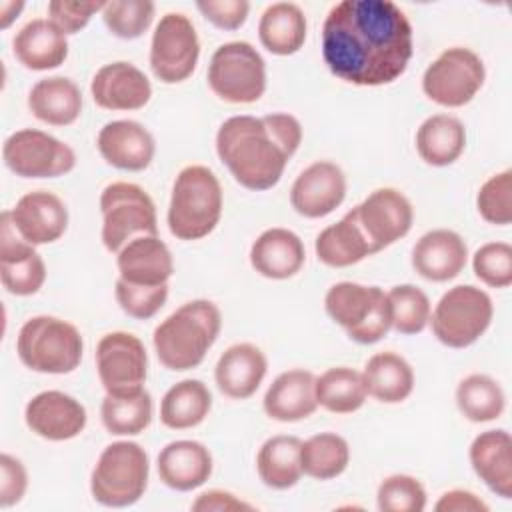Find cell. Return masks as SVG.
<instances>
[{
	"label": "cell",
	"instance_id": "obj_4",
	"mask_svg": "<svg viewBox=\"0 0 512 512\" xmlns=\"http://www.w3.org/2000/svg\"><path fill=\"white\" fill-rule=\"evenodd\" d=\"M222 186L216 174L202 164H190L178 172L168 204V230L178 240L208 236L222 216Z\"/></svg>",
	"mask_w": 512,
	"mask_h": 512
},
{
	"label": "cell",
	"instance_id": "obj_35",
	"mask_svg": "<svg viewBox=\"0 0 512 512\" xmlns=\"http://www.w3.org/2000/svg\"><path fill=\"white\" fill-rule=\"evenodd\" d=\"M302 440L288 434L268 438L256 454V472L264 486L272 490H288L302 478L300 464Z\"/></svg>",
	"mask_w": 512,
	"mask_h": 512
},
{
	"label": "cell",
	"instance_id": "obj_52",
	"mask_svg": "<svg viewBox=\"0 0 512 512\" xmlns=\"http://www.w3.org/2000/svg\"><path fill=\"white\" fill-rule=\"evenodd\" d=\"M24 10V2L20 0H4L0 2V28L6 30Z\"/></svg>",
	"mask_w": 512,
	"mask_h": 512
},
{
	"label": "cell",
	"instance_id": "obj_33",
	"mask_svg": "<svg viewBox=\"0 0 512 512\" xmlns=\"http://www.w3.org/2000/svg\"><path fill=\"white\" fill-rule=\"evenodd\" d=\"M306 16L294 2L270 4L258 22L260 44L276 56L296 54L306 40Z\"/></svg>",
	"mask_w": 512,
	"mask_h": 512
},
{
	"label": "cell",
	"instance_id": "obj_1",
	"mask_svg": "<svg viewBox=\"0 0 512 512\" xmlns=\"http://www.w3.org/2000/svg\"><path fill=\"white\" fill-rule=\"evenodd\" d=\"M412 52V24L390 0H342L324 18L322 58L348 84H390L406 72Z\"/></svg>",
	"mask_w": 512,
	"mask_h": 512
},
{
	"label": "cell",
	"instance_id": "obj_46",
	"mask_svg": "<svg viewBox=\"0 0 512 512\" xmlns=\"http://www.w3.org/2000/svg\"><path fill=\"white\" fill-rule=\"evenodd\" d=\"M116 302L118 306L136 320H148L152 318L168 298V284L162 286H138L130 284L122 278L116 280Z\"/></svg>",
	"mask_w": 512,
	"mask_h": 512
},
{
	"label": "cell",
	"instance_id": "obj_42",
	"mask_svg": "<svg viewBox=\"0 0 512 512\" xmlns=\"http://www.w3.org/2000/svg\"><path fill=\"white\" fill-rule=\"evenodd\" d=\"M376 504L382 512H422L426 508V490L410 474H392L380 482Z\"/></svg>",
	"mask_w": 512,
	"mask_h": 512
},
{
	"label": "cell",
	"instance_id": "obj_20",
	"mask_svg": "<svg viewBox=\"0 0 512 512\" xmlns=\"http://www.w3.org/2000/svg\"><path fill=\"white\" fill-rule=\"evenodd\" d=\"M96 148L106 164L126 172H140L154 160L156 142L140 122L112 120L100 128Z\"/></svg>",
	"mask_w": 512,
	"mask_h": 512
},
{
	"label": "cell",
	"instance_id": "obj_14",
	"mask_svg": "<svg viewBox=\"0 0 512 512\" xmlns=\"http://www.w3.org/2000/svg\"><path fill=\"white\" fill-rule=\"evenodd\" d=\"M96 370L106 394L126 396L144 388L148 354L132 332H108L96 346Z\"/></svg>",
	"mask_w": 512,
	"mask_h": 512
},
{
	"label": "cell",
	"instance_id": "obj_19",
	"mask_svg": "<svg viewBox=\"0 0 512 512\" xmlns=\"http://www.w3.org/2000/svg\"><path fill=\"white\" fill-rule=\"evenodd\" d=\"M10 216L18 234L32 246L56 242L68 228V208L64 200L48 190L24 194L10 210Z\"/></svg>",
	"mask_w": 512,
	"mask_h": 512
},
{
	"label": "cell",
	"instance_id": "obj_37",
	"mask_svg": "<svg viewBox=\"0 0 512 512\" xmlns=\"http://www.w3.org/2000/svg\"><path fill=\"white\" fill-rule=\"evenodd\" d=\"M100 420L114 436L142 434L152 422V396L146 388L126 394H106L100 404Z\"/></svg>",
	"mask_w": 512,
	"mask_h": 512
},
{
	"label": "cell",
	"instance_id": "obj_34",
	"mask_svg": "<svg viewBox=\"0 0 512 512\" xmlns=\"http://www.w3.org/2000/svg\"><path fill=\"white\" fill-rule=\"evenodd\" d=\"M212 394L202 380L186 378L168 388L160 402V422L170 430H188L206 420Z\"/></svg>",
	"mask_w": 512,
	"mask_h": 512
},
{
	"label": "cell",
	"instance_id": "obj_48",
	"mask_svg": "<svg viewBox=\"0 0 512 512\" xmlns=\"http://www.w3.org/2000/svg\"><path fill=\"white\" fill-rule=\"evenodd\" d=\"M196 8L208 22L222 30H238L250 12L246 0H198Z\"/></svg>",
	"mask_w": 512,
	"mask_h": 512
},
{
	"label": "cell",
	"instance_id": "obj_44",
	"mask_svg": "<svg viewBox=\"0 0 512 512\" xmlns=\"http://www.w3.org/2000/svg\"><path fill=\"white\" fill-rule=\"evenodd\" d=\"M472 270L486 286L508 288L512 284V246L508 242L482 244L472 256Z\"/></svg>",
	"mask_w": 512,
	"mask_h": 512
},
{
	"label": "cell",
	"instance_id": "obj_21",
	"mask_svg": "<svg viewBox=\"0 0 512 512\" xmlns=\"http://www.w3.org/2000/svg\"><path fill=\"white\" fill-rule=\"evenodd\" d=\"M468 260L464 238L448 228H436L422 234L412 248V268L430 282H448L456 278Z\"/></svg>",
	"mask_w": 512,
	"mask_h": 512
},
{
	"label": "cell",
	"instance_id": "obj_36",
	"mask_svg": "<svg viewBox=\"0 0 512 512\" xmlns=\"http://www.w3.org/2000/svg\"><path fill=\"white\" fill-rule=\"evenodd\" d=\"M366 386L362 372L336 366L316 378V402L332 414H352L366 402Z\"/></svg>",
	"mask_w": 512,
	"mask_h": 512
},
{
	"label": "cell",
	"instance_id": "obj_23",
	"mask_svg": "<svg viewBox=\"0 0 512 512\" xmlns=\"http://www.w3.org/2000/svg\"><path fill=\"white\" fill-rule=\"evenodd\" d=\"M262 406L266 416L278 422H298L312 416L318 408L316 376L304 368L278 374L268 386Z\"/></svg>",
	"mask_w": 512,
	"mask_h": 512
},
{
	"label": "cell",
	"instance_id": "obj_26",
	"mask_svg": "<svg viewBox=\"0 0 512 512\" xmlns=\"http://www.w3.org/2000/svg\"><path fill=\"white\" fill-rule=\"evenodd\" d=\"M306 260L304 242L288 228L264 230L250 248L252 268L270 280H286L296 276Z\"/></svg>",
	"mask_w": 512,
	"mask_h": 512
},
{
	"label": "cell",
	"instance_id": "obj_38",
	"mask_svg": "<svg viewBox=\"0 0 512 512\" xmlns=\"http://www.w3.org/2000/svg\"><path fill=\"white\" fill-rule=\"evenodd\" d=\"M456 406L470 422H492L502 416L506 396L502 386L488 374H468L456 388Z\"/></svg>",
	"mask_w": 512,
	"mask_h": 512
},
{
	"label": "cell",
	"instance_id": "obj_3",
	"mask_svg": "<svg viewBox=\"0 0 512 512\" xmlns=\"http://www.w3.org/2000/svg\"><path fill=\"white\" fill-rule=\"evenodd\" d=\"M222 328L220 308L210 300H190L166 316L152 334L160 364L172 372L202 364Z\"/></svg>",
	"mask_w": 512,
	"mask_h": 512
},
{
	"label": "cell",
	"instance_id": "obj_12",
	"mask_svg": "<svg viewBox=\"0 0 512 512\" xmlns=\"http://www.w3.org/2000/svg\"><path fill=\"white\" fill-rule=\"evenodd\" d=\"M2 158L20 178H58L76 166V154L66 142L36 128L10 134L4 140Z\"/></svg>",
	"mask_w": 512,
	"mask_h": 512
},
{
	"label": "cell",
	"instance_id": "obj_49",
	"mask_svg": "<svg viewBox=\"0 0 512 512\" xmlns=\"http://www.w3.org/2000/svg\"><path fill=\"white\" fill-rule=\"evenodd\" d=\"M28 488V472L24 464L10 456H0V508H10L18 504Z\"/></svg>",
	"mask_w": 512,
	"mask_h": 512
},
{
	"label": "cell",
	"instance_id": "obj_47",
	"mask_svg": "<svg viewBox=\"0 0 512 512\" xmlns=\"http://www.w3.org/2000/svg\"><path fill=\"white\" fill-rule=\"evenodd\" d=\"M104 2H78V0H52L48 4V20L64 34L80 32L96 12H102Z\"/></svg>",
	"mask_w": 512,
	"mask_h": 512
},
{
	"label": "cell",
	"instance_id": "obj_13",
	"mask_svg": "<svg viewBox=\"0 0 512 512\" xmlns=\"http://www.w3.org/2000/svg\"><path fill=\"white\" fill-rule=\"evenodd\" d=\"M200 56V40L192 20L182 12H168L154 28L150 42L152 74L164 84H178L192 76Z\"/></svg>",
	"mask_w": 512,
	"mask_h": 512
},
{
	"label": "cell",
	"instance_id": "obj_2",
	"mask_svg": "<svg viewBox=\"0 0 512 512\" xmlns=\"http://www.w3.org/2000/svg\"><path fill=\"white\" fill-rule=\"evenodd\" d=\"M302 142V124L286 112L232 116L216 132V152L234 180L254 192L274 188Z\"/></svg>",
	"mask_w": 512,
	"mask_h": 512
},
{
	"label": "cell",
	"instance_id": "obj_11",
	"mask_svg": "<svg viewBox=\"0 0 512 512\" xmlns=\"http://www.w3.org/2000/svg\"><path fill=\"white\" fill-rule=\"evenodd\" d=\"M484 80L482 58L470 48L452 46L424 70L422 90L440 106L460 108L480 92Z\"/></svg>",
	"mask_w": 512,
	"mask_h": 512
},
{
	"label": "cell",
	"instance_id": "obj_41",
	"mask_svg": "<svg viewBox=\"0 0 512 512\" xmlns=\"http://www.w3.org/2000/svg\"><path fill=\"white\" fill-rule=\"evenodd\" d=\"M154 12L156 6L150 0H112L104 2L100 14L106 28L114 36L122 40H134L150 28Z\"/></svg>",
	"mask_w": 512,
	"mask_h": 512
},
{
	"label": "cell",
	"instance_id": "obj_17",
	"mask_svg": "<svg viewBox=\"0 0 512 512\" xmlns=\"http://www.w3.org/2000/svg\"><path fill=\"white\" fill-rule=\"evenodd\" d=\"M344 198L346 176L338 164L328 160H318L304 168L290 188V204L304 218H324Z\"/></svg>",
	"mask_w": 512,
	"mask_h": 512
},
{
	"label": "cell",
	"instance_id": "obj_18",
	"mask_svg": "<svg viewBox=\"0 0 512 512\" xmlns=\"http://www.w3.org/2000/svg\"><path fill=\"white\" fill-rule=\"evenodd\" d=\"M90 94L104 110H140L152 98V84L138 66L118 60L104 64L94 74Z\"/></svg>",
	"mask_w": 512,
	"mask_h": 512
},
{
	"label": "cell",
	"instance_id": "obj_29",
	"mask_svg": "<svg viewBox=\"0 0 512 512\" xmlns=\"http://www.w3.org/2000/svg\"><path fill=\"white\" fill-rule=\"evenodd\" d=\"M28 108L44 124L68 126L82 112V94L76 82L66 76L38 80L28 92Z\"/></svg>",
	"mask_w": 512,
	"mask_h": 512
},
{
	"label": "cell",
	"instance_id": "obj_32",
	"mask_svg": "<svg viewBox=\"0 0 512 512\" xmlns=\"http://www.w3.org/2000/svg\"><path fill=\"white\" fill-rule=\"evenodd\" d=\"M466 148V128L450 114L428 116L416 130V152L430 166L454 164Z\"/></svg>",
	"mask_w": 512,
	"mask_h": 512
},
{
	"label": "cell",
	"instance_id": "obj_6",
	"mask_svg": "<svg viewBox=\"0 0 512 512\" xmlns=\"http://www.w3.org/2000/svg\"><path fill=\"white\" fill-rule=\"evenodd\" d=\"M148 474V454L138 442H112L102 450L92 468V498L108 508L132 506L144 496Z\"/></svg>",
	"mask_w": 512,
	"mask_h": 512
},
{
	"label": "cell",
	"instance_id": "obj_40",
	"mask_svg": "<svg viewBox=\"0 0 512 512\" xmlns=\"http://www.w3.org/2000/svg\"><path fill=\"white\" fill-rule=\"evenodd\" d=\"M386 294L392 308V328L396 332L412 336L428 326L432 308L424 290L414 284H398Z\"/></svg>",
	"mask_w": 512,
	"mask_h": 512
},
{
	"label": "cell",
	"instance_id": "obj_27",
	"mask_svg": "<svg viewBox=\"0 0 512 512\" xmlns=\"http://www.w3.org/2000/svg\"><path fill=\"white\" fill-rule=\"evenodd\" d=\"M476 476L500 498H512V438L506 430L480 432L468 450Z\"/></svg>",
	"mask_w": 512,
	"mask_h": 512
},
{
	"label": "cell",
	"instance_id": "obj_51",
	"mask_svg": "<svg viewBox=\"0 0 512 512\" xmlns=\"http://www.w3.org/2000/svg\"><path fill=\"white\" fill-rule=\"evenodd\" d=\"M436 512H488V504L470 490L454 488L444 492L434 504Z\"/></svg>",
	"mask_w": 512,
	"mask_h": 512
},
{
	"label": "cell",
	"instance_id": "obj_45",
	"mask_svg": "<svg viewBox=\"0 0 512 512\" xmlns=\"http://www.w3.org/2000/svg\"><path fill=\"white\" fill-rule=\"evenodd\" d=\"M46 280V264L34 250L12 262H0V282L14 296L36 294Z\"/></svg>",
	"mask_w": 512,
	"mask_h": 512
},
{
	"label": "cell",
	"instance_id": "obj_25",
	"mask_svg": "<svg viewBox=\"0 0 512 512\" xmlns=\"http://www.w3.org/2000/svg\"><path fill=\"white\" fill-rule=\"evenodd\" d=\"M212 454L196 440H174L166 444L156 460L162 484L178 492L200 488L212 476Z\"/></svg>",
	"mask_w": 512,
	"mask_h": 512
},
{
	"label": "cell",
	"instance_id": "obj_16",
	"mask_svg": "<svg viewBox=\"0 0 512 512\" xmlns=\"http://www.w3.org/2000/svg\"><path fill=\"white\" fill-rule=\"evenodd\" d=\"M24 422L36 436L64 442L76 438L86 428L88 414L74 396L60 390H44L26 404Z\"/></svg>",
	"mask_w": 512,
	"mask_h": 512
},
{
	"label": "cell",
	"instance_id": "obj_8",
	"mask_svg": "<svg viewBox=\"0 0 512 512\" xmlns=\"http://www.w3.org/2000/svg\"><path fill=\"white\" fill-rule=\"evenodd\" d=\"M102 244L118 254L136 236H158L156 206L150 194L132 182H112L100 194Z\"/></svg>",
	"mask_w": 512,
	"mask_h": 512
},
{
	"label": "cell",
	"instance_id": "obj_9",
	"mask_svg": "<svg viewBox=\"0 0 512 512\" xmlns=\"http://www.w3.org/2000/svg\"><path fill=\"white\" fill-rule=\"evenodd\" d=\"M492 298L478 286L458 284L444 292L430 314L434 336L448 348L472 346L490 326Z\"/></svg>",
	"mask_w": 512,
	"mask_h": 512
},
{
	"label": "cell",
	"instance_id": "obj_7",
	"mask_svg": "<svg viewBox=\"0 0 512 512\" xmlns=\"http://www.w3.org/2000/svg\"><path fill=\"white\" fill-rule=\"evenodd\" d=\"M324 308L358 344H374L392 330L390 300L378 286L336 282L324 296Z\"/></svg>",
	"mask_w": 512,
	"mask_h": 512
},
{
	"label": "cell",
	"instance_id": "obj_10",
	"mask_svg": "<svg viewBox=\"0 0 512 512\" xmlns=\"http://www.w3.org/2000/svg\"><path fill=\"white\" fill-rule=\"evenodd\" d=\"M206 78L220 100L252 104L266 90V62L250 42H226L212 54Z\"/></svg>",
	"mask_w": 512,
	"mask_h": 512
},
{
	"label": "cell",
	"instance_id": "obj_43",
	"mask_svg": "<svg viewBox=\"0 0 512 512\" xmlns=\"http://www.w3.org/2000/svg\"><path fill=\"white\" fill-rule=\"evenodd\" d=\"M478 214L494 226L512 222V170L506 168L490 176L476 194Z\"/></svg>",
	"mask_w": 512,
	"mask_h": 512
},
{
	"label": "cell",
	"instance_id": "obj_24",
	"mask_svg": "<svg viewBox=\"0 0 512 512\" xmlns=\"http://www.w3.org/2000/svg\"><path fill=\"white\" fill-rule=\"evenodd\" d=\"M118 278L138 286L168 284L174 274V260L158 236H136L116 254Z\"/></svg>",
	"mask_w": 512,
	"mask_h": 512
},
{
	"label": "cell",
	"instance_id": "obj_39",
	"mask_svg": "<svg viewBox=\"0 0 512 512\" xmlns=\"http://www.w3.org/2000/svg\"><path fill=\"white\" fill-rule=\"evenodd\" d=\"M350 462L348 442L334 432H320L310 436L300 446L302 474L314 480H332L340 476Z\"/></svg>",
	"mask_w": 512,
	"mask_h": 512
},
{
	"label": "cell",
	"instance_id": "obj_22",
	"mask_svg": "<svg viewBox=\"0 0 512 512\" xmlns=\"http://www.w3.org/2000/svg\"><path fill=\"white\" fill-rule=\"evenodd\" d=\"M268 370L264 352L250 344L240 342L226 348L214 368L218 390L232 400H246L260 388Z\"/></svg>",
	"mask_w": 512,
	"mask_h": 512
},
{
	"label": "cell",
	"instance_id": "obj_5",
	"mask_svg": "<svg viewBox=\"0 0 512 512\" xmlns=\"http://www.w3.org/2000/svg\"><path fill=\"white\" fill-rule=\"evenodd\" d=\"M20 362L40 374H70L84 354L80 330L56 316H34L24 322L16 338Z\"/></svg>",
	"mask_w": 512,
	"mask_h": 512
},
{
	"label": "cell",
	"instance_id": "obj_15",
	"mask_svg": "<svg viewBox=\"0 0 512 512\" xmlns=\"http://www.w3.org/2000/svg\"><path fill=\"white\" fill-rule=\"evenodd\" d=\"M354 212L374 254L404 238L414 222L410 200L390 186L370 192L358 206H354Z\"/></svg>",
	"mask_w": 512,
	"mask_h": 512
},
{
	"label": "cell",
	"instance_id": "obj_28",
	"mask_svg": "<svg viewBox=\"0 0 512 512\" xmlns=\"http://www.w3.org/2000/svg\"><path fill=\"white\" fill-rule=\"evenodd\" d=\"M12 50L24 68L42 72L64 64L68 56V40L48 18H34L14 34Z\"/></svg>",
	"mask_w": 512,
	"mask_h": 512
},
{
	"label": "cell",
	"instance_id": "obj_30",
	"mask_svg": "<svg viewBox=\"0 0 512 512\" xmlns=\"http://www.w3.org/2000/svg\"><path fill=\"white\" fill-rule=\"evenodd\" d=\"M314 250L318 260L330 268H346L374 254L368 238L358 224L354 208L346 212L336 224L326 226L316 236Z\"/></svg>",
	"mask_w": 512,
	"mask_h": 512
},
{
	"label": "cell",
	"instance_id": "obj_31",
	"mask_svg": "<svg viewBox=\"0 0 512 512\" xmlns=\"http://www.w3.org/2000/svg\"><path fill=\"white\" fill-rule=\"evenodd\" d=\"M362 380L366 394L384 404L404 402L414 390V370L408 360L396 352H378L368 358Z\"/></svg>",
	"mask_w": 512,
	"mask_h": 512
},
{
	"label": "cell",
	"instance_id": "obj_50",
	"mask_svg": "<svg viewBox=\"0 0 512 512\" xmlns=\"http://www.w3.org/2000/svg\"><path fill=\"white\" fill-rule=\"evenodd\" d=\"M194 512H240V510H254L252 504L236 498L232 492L226 490H208L202 492L190 506Z\"/></svg>",
	"mask_w": 512,
	"mask_h": 512
}]
</instances>
